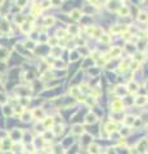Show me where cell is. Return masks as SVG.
<instances>
[{
	"mask_svg": "<svg viewBox=\"0 0 148 154\" xmlns=\"http://www.w3.org/2000/svg\"><path fill=\"white\" fill-rule=\"evenodd\" d=\"M23 135H25V131L21 129H13L12 131L9 132V136L8 138L10 139L13 143H19L21 140L23 139Z\"/></svg>",
	"mask_w": 148,
	"mask_h": 154,
	"instance_id": "obj_1",
	"label": "cell"
},
{
	"mask_svg": "<svg viewBox=\"0 0 148 154\" xmlns=\"http://www.w3.org/2000/svg\"><path fill=\"white\" fill-rule=\"evenodd\" d=\"M124 108H125V105H124L122 100H120V99H116L111 103V109L113 113H121L124 111Z\"/></svg>",
	"mask_w": 148,
	"mask_h": 154,
	"instance_id": "obj_2",
	"label": "cell"
},
{
	"mask_svg": "<svg viewBox=\"0 0 148 154\" xmlns=\"http://www.w3.org/2000/svg\"><path fill=\"white\" fill-rule=\"evenodd\" d=\"M32 112V117L35 118V120H37V121H43L44 118L46 117L45 116V112H44V109L43 108H35L34 111H31Z\"/></svg>",
	"mask_w": 148,
	"mask_h": 154,
	"instance_id": "obj_3",
	"label": "cell"
},
{
	"mask_svg": "<svg viewBox=\"0 0 148 154\" xmlns=\"http://www.w3.org/2000/svg\"><path fill=\"white\" fill-rule=\"evenodd\" d=\"M121 53H122V49H121L120 46H113V48L109 50V55H108V57L112 58V59H117V58L121 57Z\"/></svg>",
	"mask_w": 148,
	"mask_h": 154,
	"instance_id": "obj_4",
	"label": "cell"
},
{
	"mask_svg": "<svg viewBox=\"0 0 148 154\" xmlns=\"http://www.w3.org/2000/svg\"><path fill=\"white\" fill-rule=\"evenodd\" d=\"M104 130L107 131V134H113V132H117L118 129H117V123L116 122H112V121H109L108 123H106L104 126Z\"/></svg>",
	"mask_w": 148,
	"mask_h": 154,
	"instance_id": "obj_5",
	"label": "cell"
},
{
	"mask_svg": "<svg viewBox=\"0 0 148 154\" xmlns=\"http://www.w3.org/2000/svg\"><path fill=\"white\" fill-rule=\"evenodd\" d=\"M126 31H128V27H126V26H122V25H115L111 27V32L113 35H117V34L122 35V32H126Z\"/></svg>",
	"mask_w": 148,
	"mask_h": 154,
	"instance_id": "obj_6",
	"label": "cell"
},
{
	"mask_svg": "<svg viewBox=\"0 0 148 154\" xmlns=\"http://www.w3.org/2000/svg\"><path fill=\"white\" fill-rule=\"evenodd\" d=\"M41 123H43L44 129L50 130L53 126H54V118H53V117H50V116H46V117L44 118L43 121H41Z\"/></svg>",
	"mask_w": 148,
	"mask_h": 154,
	"instance_id": "obj_7",
	"label": "cell"
},
{
	"mask_svg": "<svg viewBox=\"0 0 148 154\" xmlns=\"http://www.w3.org/2000/svg\"><path fill=\"white\" fill-rule=\"evenodd\" d=\"M12 146H13V141H12L9 138L3 139V140H1V148H3V152H8V150H10V149H12Z\"/></svg>",
	"mask_w": 148,
	"mask_h": 154,
	"instance_id": "obj_8",
	"label": "cell"
},
{
	"mask_svg": "<svg viewBox=\"0 0 148 154\" xmlns=\"http://www.w3.org/2000/svg\"><path fill=\"white\" fill-rule=\"evenodd\" d=\"M97 121H98V117H97L93 112H89V113L85 116V123H88V125H94Z\"/></svg>",
	"mask_w": 148,
	"mask_h": 154,
	"instance_id": "obj_9",
	"label": "cell"
},
{
	"mask_svg": "<svg viewBox=\"0 0 148 154\" xmlns=\"http://www.w3.org/2000/svg\"><path fill=\"white\" fill-rule=\"evenodd\" d=\"M126 89H128V93L130 94H135L139 91V85L135 81H130L128 85H126Z\"/></svg>",
	"mask_w": 148,
	"mask_h": 154,
	"instance_id": "obj_10",
	"label": "cell"
},
{
	"mask_svg": "<svg viewBox=\"0 0 148 154\" xmlns=\"http://www.w3.org/2000/svg\"><path fill=\"white\" fill-rule=\"evenodd\" d=\"M71 132H72L73 135L81 136V135L85 134V129H84V126H81V125H75L72 129H71Z\"/></svg>",
	"mask_w": 148,
	"mask_h": 154,
	"instance_id": "obj_11",
	"label": "cell"
},
{
	"mask_svg": "<svg viewBox=\"0 0 148 154\" xmlns=\"http://www.w3.org/2000/svg\"><path fill=\"white\" fill-rule=\"evenodd\" d=\"M88 152H89V154H99V153H100L99 145L91 141V143L88 145Z\"/></svg>",
	"mask_w": 148,
	"mask_h": 154,
	"instance_id": "obj_12",
	"label": "cell"
},
{
	"mask_svg": "<svg viewBox=\"0 0 148 154\" xmlns=\"http://www.w3.org/2000/svg\"><path fill=\"white\" fill-rule=\"evenodd\" d=\"M21 31L23 32L25 35H30L32 31V23L31 22H25L21 25Z\"/></svg>",
	"mask_w": 148,
	"mask_h": 154,
	"instance_id": "obj_13",
	"label": "cell"
},
{
	"mask_svg": "<svg viewBox=\"0 0 148 154\" xmlns=\"http://www.w3.org/2000/svg\"><path fill=\"white\" fill-rule=\"evenodd\" d=\"M115 94L118 96H122L128 94V89H126L125 85H118V86L115 87Z\"/></svg>",
	"mask_w": 148,
	"mask_h": 154,
	"instance_id": "obj_14",
	"label": "cell"
},
{
	"mask_svg": "<svg viewBox=\"0 0 148 154\" xmlns=\"http://www.w3.org/2000/svg\"><path fill=\"white\" fill-rule=\"evenodd\" d=\"M117 14L121 17H128L130 14V8L126 7V5H121V7L117 9Z\"/></svg>",
	"mask_w": 148,
	"mask_h": 154,
	"instance_id": "obj_15",
	"label": "cell"
},
{
	"mask_svg": "<svg viewBox=\"0 0 148 154\" xmlns=\"http://www.w3.org/2000/svg\"><path fill=\"white\" fill-rule=\"evenodd\" d=\"M52 132L54 134V136H59L63 132V125H61V123H54V126L52 127Z\"/></svg>",
	"mask_w": 148,
	"mask_h": 154,
	"instance_id": "obj_16",
	"label": "cell"
},
{
	"mask_svg": "<svg viewBox=\"0 0 148 154\" xmlns=\"http://www.w3.org/2000/svg\"><path fill=\"white\" fill-rule=\"evenodd\" d=\"M70 17L72 18L73 21H80L81 19V17H82V13H81V10H79V9H72L70 12Z\"/></svg>",
	"mask_w": 148,
	"mask_h": 154,
	"instance_id": "obj_17",
	"label": "cell"
},
{
	"mask_svg": "<svg viewBox=\"0 0 148 154\" xmlns=\"http://www.w3.org/2000/svg\"><path fill=\"white\" fill-rule=\"evenodd\" d=\"M32 118H34L32 117V112H30V111H25L22 114H21V120H22V122H25V123H28Z\"/></svg>",
	"mask_w": 148,
	"mask_h": 154,
	"instance_id": "obj_18",
	"label": "cell"
},
{
	"mask_svg": "<svg viewBox=\"0 0 148 154\" xmlns=\"http://www.w3.org/2000/svg\"><path fill=\"white\" fill-rule=\"evenodd\" d=\"M70 95L72 98H77V99H80V96H81V90H80V87L72 86L70 89Z\"/></svg>",
	"mask_w": 148,
	"mask_h": 154,
	"instance_id": "obj_19",
	"label": "cell"
},
{
	"mask_svg": "<svg viewBox=\"0 0 148 154\" xmlns=\"http://www.w3.org/2000/svg\"><path fill=\"white\" fill-rule=\"evenodd\" d=\"M122 121H124V125H125L126 127H131L135 122V117L134 116H125Z\"/></svg>",
	"mask_w": 148,
	"mask_h": 154,
	"instance_id": "obj_20",
	"label": "cell"
},
{
	"mask_svg": "<svg viewBox=\"0 0 148 154\" xmlns=\"http://www.w3.org/2000/svg\"><path fill=\"white\" fill-rule=\"evenodd\" d=\"M41 139H44L45 141H52L54 139V134H53L50 130H45V131L41 134Z\"/></svg>",
	"mask_w": 148,
	"mask_h": 154,
	"instance_id": "obj_21",
	"label": "cell"
},
{
	"mask_svg": "<svg viewBox=\"0 0 148 154\" xmlns=\"http://www.w3.org/2000/svg\"><path fill=\"white\" fill-rule=\"evenodd\" d=\"M3 112H4V116L5 117H12V116H14V112H13V107L4 104V107H3Z\"/></svg>",
	"mask_w": 148,
	"mask_h": 154,
	"instance_id": "obj_22",
	"label": "cell"
},
{
	"mask_svg": "<svg viewBox=\"0 0 148 154\" xmlns=\"http://www.w3.org/2000/svg\"><path fill=\"white\" fill-rule=\"evenodd\" d=\"M148 102V98L147 96H137L134 99V104L135 105H138V107H142V105H144L146 104V103Z\"/></svg>",
	"mask_w": 148,
	"mask_h": 154,
	"instance_id": "obj_23",
	"label": "cell"
},
{
	"mask_svg": "<svg viewBox=\"0 0 148 154\" xmlns=\"http://www.w3.org/2000/svg\"><path fill=\"white\" fill-rule=\"evenodd\" d=\"M54 23H55V18L53 16H46L44 18V26L45 27H52V26H54Z\"/></svg>",
	"mask_w": 148,
	"mask_h": 154,
	"instance_id": "obj_24",
	"label": "cell"
},
{
	"mask_svg": "<svg viewBox=\"0 0 148 154\" xmlns=\"http://www.w3.org/2000/svg\"><path fill=\"white\" fill-rule=\"evenodd\" d=\"M26 22V17L23 16L22 13H17L16 16H14V23H17V25H22V23Z\"/></svg>",
	"mask_w": 148,
	"mask_h": 154,
	"instance_id": "obj_25",
	"label": "cell"
},
{
	"mask_svg": "<svg viewBox=\"0 0 148 154\" xmlns=\"http://www.w3.org/2000/svg\"><path fill=\"white\" fill-rule=\"evenodd\" d=\"M137 149L139 150V153H142V150H143V152H147V149H148V140H142V141H139Z\"/></svg>",
	"mask_w": 148,
	"mask_h": 154,
	"instance_id": "obj_26",
	"label": "cell"
},
{
	"mask_svg": "<svg viewBox=\"0 0 148 154\" xmlns=\"http://www.w3.org/2000/svg\"><path fill=\"white\" fill-rule=\"evenodd\" d=\"M41 81H44V82H46V81H49V80H53L54 78V76H53V73L50 72V71H46V72H44L43 75H41Z\"/></svg>",
	"mask_w": 148,
	"mask_h": 154,
	"instance_id": "obj_27",
	"label": "cell"
},
{
	"mask_svg": "<svg viewBox=\"0 0 148 154\" xmlns=\"http://www.w3.org/2000/svg\"><path fill=\"white\" fill-rule=\"evenodd\" d=\"M8 57H9V52H8L7 49H4V48H0V60H1V62L7 60Z\"/></svg>",
	"mask_w": 148,
	"mask_h": 154,
	"instance_id": "obj_28",
	"label": "cell"
},
{
	"mask_svg": "<svg viewBox=\"0 0 148 154\" xmlns=\"http://www.w3.org/2000/svg\"><path fill=\"white\" fill-rule=\"evenodd\" d=\"M48 45L50 46V48H57V46H59V38L50 37L48 40Z\"/></svg>",
	"mask_w": 148,
	"mask_h": 154,
	"instance_id": "obj_29",
	"label": "cell"
},
{
	"mask_svg": "<svg viewBox=\"0 0 148 154\" xmlns=\"http://www.w3.org/2000/svg\"><path fill=\"white\" fill-rule=\"evenodd\" d=\"M41 12H43V8H41L40 5H34V7H32V10H31L32 16H35V17L39 16Z\"/></svg>",
	"mask_w": 148,
	"mask_h": 154,
	"instance_id": "obj_30",
	"label": "cell"
},
{
	"mask_svg": "<svg viewBox=\"0 0 148 154\" xmlns=\"http://www.w3.org/2000/svg\"><path fill=\"white\" fill-rule=\"evenodd\" d=\"M26 111V109H25V107H22V105H16V107H14V108H13V112H14V114H22L23 113V112H25Z\"/></svg>",
	"mask_w": 148,
	"mask_h": 154,
	"instance_id": "obj_31",
	"label": "cell"
},
{
	"mask_svg": "<svg viewBox=\"0 0 148 154\" xmlns=\"http://www.w3.org/2000/svg\"><path fill=\"white\" fill-rule=\"evenodd\" d=\"M100 41H102V43H106V44H108L109 41H111V38H112V36L111 35H108V34H102L100 35Z\"/></svg>",
	"mask_w": 148,
	"mask_h": 154,
	"instance_id": "obj_32",
	"label": "cell"
},
{
	"mask_svg": "<svg viewBox=\"0 0 148 154\" xmlns=\"http://www.w3.org/2000/svg\"><path fill=\"white\" fill-rule=\"evenodd\" d=\"M129 69V63L128 62H122V63H120V66H118V71L120 72H126V71Z\"/></svg>",
	"mask_w": 148,
	"mask_h": 154,
	"instance_id": "obj_33",
	"label": "cell"
},
{
	"mask_svg": "<svg viewBox=\"0 0 148 154\" xmlns=\"http://www.w3.org/2000/svg\"><path fill=\"white\" fill-rule=\"evenodd\" d=\"M138 19L140 21V22H147L148 21V14L146 12H140V13L138 14Z\"/></svg>",
	"mask_w": 148,
	"mask_h": 154,
	"instance_id": "obj_34",
	"label": "cell"
},
{
	"mask_svg": "<svg viewBox=\"0 0 148 154\" xmlns=\"http://www.w3.org/2000/svg\"><path fill=\"white\" fill-rule=\"evenodd\" d=\"M79 57H80V54L77 52H75V50H73L72 53H70V60L71 62H75V60H77L79 59Z\"/></svg>",
	"mask_w": 148,
	"mask_h": 154,
	"instance_id": "obj_35",
	"label": "cell"
},
{
	"mask_svg": "<svg viewBox=\"0 0 148 154\" xmlns=\"http://www.w3.org/2000/svg\"><path fill=\"white\" fill-rule=\"evenodd\" d=\"M67 36V31L66 30H58V32H57V38H64Z\"/></svg>",
	"mask_w": 148,
	"mask_h": 154,
	"instance_id": "obj_36",
	"label": "cell"
},
{
	"mask_svg": "<svg viewBox=\"0 0 148 154\" xmlns=\"http://www.w3.org/2000/svg\"><path fill=\"white\" fill-rule=\"evenodd\" d=\"M138 67H139L138 60H134V62H131V63H129V69H131V71H137Z\"/></svg>",
	"mask_w": 148,
	"mask_h": 154,
	"instance_id": "obj_37",
	"label": "cell"
},
{
	"mask_svg": "<svg viewBox=\"0 0 148 154\" xmlns=\"http://www.w3.org/2000/svg\"><path fill=\"white\" fill-rule=\"evenodd\" d=\"M23 45H25V48H26V49H31V50H34V48H35V44H34V41H32V40H27L25 44H23Z\"/></svg>",
	"mask_w": 148,
	"mask_h": 154,
	"instance_id": "obj_38",
	"label": "cell"
},
{
	"mask_svg": "<svg viewBox=\"0 0 148 154\" xmlns=\"http://www.w3.org/2000/svg\"><path fill=\"white\" fill-rule=\"evenodd\" d=\"M23 76H25V80H26V81H30V82L34 81V78H35V77H34V73H32V72H26Z\"/></svg>",
	"mask_w": 148,
	"mask_h": 154,
	"instance_id": "obj_39",
	"label": "cell"
},
{
	"mask_svg": "<svg viewBox=\"0 0 148 154\" xmlns=\"http://www.w3.org/2000/svg\"><path fill=\"white\" fill-rule=\"evenodd\" d=\"M118 134H120L121 136H128L129 134H130V129H129V127H124V129L122 130H120V131H118Z\"/></svg>",
	"mask_w": 148,
	"mask_h": 154,
	"instance_id": "obj_40",
	"label": "cell"
},
{
	"mask_svg": "<svg viewBox=\"0 0 148 154\" xmlns=\"http://www.w3.org/2000/svg\"><path fill=\"white\" fill-rule=\"evenodd\" d=\"M103 32H102V30H100L99 27H95L94 28V32H93V35L91 36L93 37H100V35H102Z\"/></svg>",
	"mask_w": 148,
	"mask_h": 154,
	"instance_id": "obj_41",
	"label": "cell"
},
{
	"mask_svg": "<svg viewBox=\"0 0 148 154\" xmlns=\"http://www.w3.org/2000/svg\"><path fill=\"white\" fill-rule=\"evenodd\" d=\"M27 3H28V0H17V5L21 8H25L27 5Z\"/></svg>",
	"mask_w": 148,
	"mask_h": 154,
	"instance_id": "obj_42",
	"label": "cell"
},
{
	"mask_svg": "<svg viewBox=\"0 0 148 154\" xmlns=\"http://www.w3.org/2000/svg\"><path fill=\"white\" fill-rule=\"evenodd\" d=\"M62 0H52V1H50V5H53V7H61L62 5Z\"/></svg>",
	"mask_w": 148,
	"mask_h": 154,
	"instance_id": "obj_43",
	"label": "cell"
},
{
	"mask_svg": "<svg viewBox=\"0 0 148 154\" xmlns=\"http://www.w3.org/2000/svg\"><path fill=\"white\" fill-rule=\"evenodd\" d=\"M129 153H130V154H140L137 148H130V149H129Z\"/></svg>",
	"mask_w": 148,
	"mask_h": 154,
	"instance_id": "obj_44",
	"label": "cell"
},
{
	"mask_svg": "<svg viewBox=\"0 0 148 154\" xmlns=\"http://www.w3.org/2000/svg\"><path fill=\"white\" fill-rule=\"evenodd\" d=\"M79 28L75 27V26H72V27H68V32H71V34H75V32H77Z\"/></svg>",
	"mask_w": 148,
	"mask_h": 154,
	"instance_id": "obj_45",
	"label": "cell"
},
{
	"mask_svg": "<svg viewBox=\"0 0 148 154\" xmlns=\"http://www.w3.org/2000/svg\"><path fill=\"white\" fill-rule=\"evenodd\" d=\"M89 3H91V5H97L98 4V0H88Z\"/></svg>",
	"mask_w": 148,
	"mask_h": 154,
	"instance_id": "obj_46",
	"label": "cell"
},
{
	"mask_svg": "<svg viewBox=\"0 0 148 154\" xmlns=\"http://www.w3.org/2000/svg\"><path fill=\"white\" fill-rule=\"evenodd\" d=\"M0 93H4V85L0 82Z\"/></svg>",
	"mask_w": 148,
	"mask_h": 154,
	"instance_id": "obj_47",
	"label": "cell"
},
{
	"mask_svg": "<svg viewBox=\"0 0 148 154\" xmlns=\"http://www.w3.org/2000/svg\"><path fill=\"white\" fill-rule=\"evenodd\" d=\"M4 152H3V148H1V141H0V154H3Z\"/></svg>",
	"mask_w": 148,
	"mask_h": 154,
	"instance_id": "obj_48",
	"label": "cell"
},
{
	"mask_svg": "<svg viewBox=\"0 0 148 154\" xmlns=\"http://www.w3.org/2000/svg\"><path fill=\"white\" fill-rule=\"evenodd\" d=\"M144 86H146V89H147V90H148V80H147V81H146V85H144Z\"/></svg>",
	"mask_w": 148,
	"mask_h": 154,
	"instance_id": "obj_49",
	"label": "cell"
},
{
	"mask_svg": "<svg viewBox=\"0 0 148 154\" xmlns=\"http://www.w3.org/2000/svg\"><path fill=\"white\" fill-rule=\"evenodd\" d=\"M3 4H4V0H0V7H1Z\"/></svg>",
	"mask_w": 148,
	"mask_h": 154,
	"instance_id": "obj_50",
	"label": "cell"
},
{
	"mask_svg": "<svg viewBox=\"0 0 148 154\" xmlns=\"http://www.w3.org/2000/svg\"><path fill=\"white\" fill-rule=\"evenodd\" d=\"M46 1H52V0H46Z\"/></svg>",
	"mask_w": 148,
	"mask_h": 154,
	"instance_id": "obj_51",
	"label": "cell"
},
{
	"mask_svg": "<svg viewBox=\"0 0 148 154\" xmlns=\"http://www.w3.org/2000/svg\"><path fill=\"white\" fill-rule=\"evenodd\" d=\"M146 153H147V154H148V149H147V152H146Z\"/></svg>",
	"mask_w": 148,
	"mask_h": 154,
	"instance_id": "obj_52",
	"label": "cell"
}]
</instances>
